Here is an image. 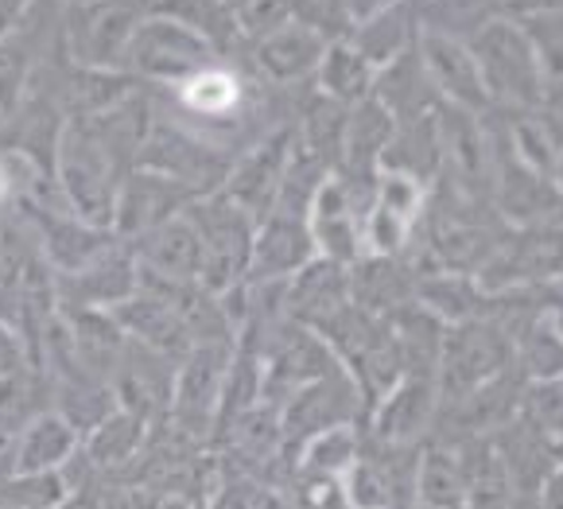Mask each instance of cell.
<instances>
[{
    "instance_id": "18",
    "label": "cell",
    "mask_w": 563,
    "mask_h": 509,
    "mask_svg": "<svg viewBox=\"0 0 563 509\" xmlns=\"http://www.w3.org/2000/svg\"><path fill=\"white\" fill-rule=\"evenodd\" d=\"M191 202L195 199L183 191L179 184L156 176V171H144V167H133V171L121 179V187H117L113 225H109V230H113L121 242H133L144 230H152V225L167 222V218H175L179 210H187Z\"/></svg>"
},
{
    "instance_id": "24",
    "label": "cell",
    "mask_w": 563,
    "mask_h": 509,
    "mask_svg": "<svg viewBox=\"0 0 563 509\" xmlns=\"http://www.w3.org/2000/svg\"><path fill=\"white\" fill-rule=\"evenodd\" d=\"M393 133H397V121L382 101H357L346 109V125H342V148H339V164L346 176L342 179H377V164H382L385 148H389Z\"/></svg>"
},
{
    "instance_id": "8",
    "label": "cell",
    "mask_w": 563,
    "mask_h": 509,
    "mask_svg": "<svg viewBox=\"0 0 563 509\" xmlns=\"http://www.w3.org/2000/svg\"><path fill=\"white\" fill-rule=\"evenodd\" d=\"M412 51H416V59H420L423 78H428L435 101L466 109V113H474V118L486 113L489 93H486V82H482L478 63H474L466 40H455V35H448V32L416 24Z\"/></svg>"
},
{
    "instance_id": "2",
    "label": "cell",
    "mask_w": 563,
    "mask_h": 509,
    "mask_svg": "<svg viewBox=\"0 0 563 509\" xmlns=\"http://www.w3.org/2000/svg\"><path fill=\"white\" fill-rule=\"evenodd\" d=\"M55 187L63 195V210L78 222L109 230L113 225V202L124 171L113 164L101 141L82 125V121H63L55 136Z\"/></svg>"
},
{
    "instance_id": "44",
    "label": "cell",
    "mask_w": 563,
    "mask_h": 509,
    "mask_svg": "<svg viewBox=\"0 0 563 509\" xmlns=\"http://www.w3.org/2000/svg\"><path fill=\"white\" fill-rule=\"evenodd\" d=\"M27 16H32V4H24V0H0V40L24 32Z\"/></svg>"
},
{
    "instance_id": "30",
    "label": "cell",
    "mask_w": 563,
    "mask_h": 509,
    "mask_svg": "<svg viewBox=\"0 0 563 509\" xmlns=\"http://www.w3.org/2000/svg\"><path fill=\"white\" fill-rule=\"evenodd\" d=\"M148 428L152 424H144L141 417L117 409V412H109L98 428H90V432L82 435L78 455H82L93 471H121L144 451V443H148Z\"/></svg>"
},
{
    "instance_id": "21",
    "label": "cell",
    "mask_w": 563,
    "mask_h": 509,
    "mask_svg": "<svg viewBox=\"0 0 563 509\" xmlns=\"http://www.w3.org/2000/svg\"><path fill=\"white\" fill-rule=\"evenodd\" d=\"M136 288H141V268H136L129 245H117L98 265L55 280V300L58 308H75V311H113Z\"/></svg>"
},
{
    "instance_id": "31",
    "label": "cell",
    "mask_w": 563,
    "mask_h": 509,
    "mask_svg": "<svg viewBox=\"0 0 563 509\" xmlns=\"http://www.w3.org/2000/svg\"><path fill=\"white\" fill-rule=\"evenodd\" d=\"M506 152L521 167H529L532 176L548 179L560 187V129H555V113H517V121L509 125Z\"/></svg>"
},
{
    "instance_id": "37",
    "label": "cell",
    "mask_w": 563,
    "mask_h": 509,
    "mask_svg": "<svg viewBox=\"0 0 563 509\" xmlns=\"http://www.w3.org/2000/svg\"><path fill=\"white\" fill-rule=\"evenodd\" d=\"M342 506L346 509H393L397 506V483L369 455H357V463L339 478Z\"/></svg>"
},
{
    "instance_id": "27",
    "label": "cell",
    "mask_w": 563,
    "mask_h": 509,
    "mask_svg": "<svg viewBox=\"0 0 563 509\" xmlns=\"http://www.w3.org/2000/svg\"><path fill=\"white\" fill-rule=\"evenodd\" d=\"M416 303L428 311L431 319H440L443 327L471 323V319H489V296L474 285V276L463 273H428L416 285Z\"/></svg>"
},
{
    "instance_id": "6",
    "label": "cell",
    "mask_w": 563,
    "mask_h": 509,
    "mask_svg": "<svg viewBox=\"0 0 563 509\" xmlns=\"http://www.w3.org/2000/svg\"><path fill=\"white\" fill-rule=\"evenodd\" d=\"M230 164V156H222L214 144L195 136L191 129H175L156 118H152L148 136L141 144V156H136V167L179 184L191 199H210V195L222 191Z\"/></svg>"
},
{
    "instance_id": "46",
    "label": "cell",
    "mask_w": 563,
    "mask_h": 509,
    "mask_svg": "<svg viewBox=\"0 0 563 509\" xmlns=\"http://www.w3.org/2000/svg\"><path fill=\"white\" fill-rule=\"evenodd\" d=\"M12 195V179H9V167H4V159H0V202Z\"/></svg>"
},
{
    "instance_id": "20",
    "label": "cell",
    "mask_w": 563,
    "mask_h": 509,
    "mask_svg": "<svg viewBox=\"0 0 563 509\" xmlns=\"http://www.w3.org/2000/svg\"><path fill=\"white\" fill-rule=\"evenodd\" d=\"M435 136H440L443 167L455 171L463 191H489V167H494V136H486L482 121L466 109L435 106Z\"/></svg>"
},
{
    "instance_id": "14",
    "label": "cell",
    "mask_w": 563,
    "mask_h": 509,
    "mask_svg": "<svg viewBox=\"0 0 563 509\" xmlns=\"http://www.w3.org/2000/svg\"><path fill=\"white\" fill-rule=\"evenodd\" d=\"M109 316H113L117 331L124 334V343L141 346V351H148V354H159V358L175 362V366L191 351V334L183 327L179 311H175L172 300H167L156 285H148V280H141V288L124 303H117Z\"/></svg>"
},
{
    "instance_id": "5",
    "label": "cell",
    "mask_w": 563,
    "mask_h": 509,
    "mask_svg": "<svg viewBox=\"0 0 563 509\" xmlns=\"http://www.w3.org/2000/svg\"><path fill=\"white\" fill-rule=\"evenodd\" d=\"M195 230H199L202 242V273L199 285L210 296H222L230 288L245 285L249 280V257H253V230L257 222L238 210L222 195H210V199H195L187 207Z\"/></svg>"
},
{
    "instance_id": "32",
    "label": "cell",
    "mask_w": 563,
    "mask_h": 509,
    "mask_svg": "<svg viewBox=\"0 0 563 509\" xmlns=\"http://www.w3.org/2000/svg\"><path fill=\"white\" fill-rule=\"evenodd\" d=\"M175 101H179L183 113L191 118H207V121H233V113L245 101L241 90V78L230 75L225 67H207L195 78H187L183 86H175Z\"/></svg>"
},
{
    "instance_id": "7",
    "label": "cell",
    "mask_w": 563,
    "mask_h": 509,
    "mask_svg": "<svg viewBox=\"0 0 563 509\" xmlns=\"http://www.w3.org/2000/svg\"><path fill=\"white\" fill-rule=\"evenodd\" d=\"M238 343H202L191 346L187 358L175 366V381H172V417L183 428V435H202L214 432L218 420V401H222V385L230 374V362Z\"/></svg>"
},
{
    "instance_id": "33",
    "label": "cell",
    "mask_w": 563,
    "mask_h": 509,
    "mask_svg": "<svg viewBox=\"0 0 563 509\" xmlns=\"http://www.w3.org/2000/svg\"><path fill=\"white\" fill-rule=\"evenodd\" d=\"M373 78H377V70H373L350 43H331V47L323 51V63H319V70H316L319 93L342 109L373 98Z\"/></svg>"
},
{
    "instance_id": "1",
    "label": "cell",
    "mask_w": 563,
    "mask_h": 509,
    "mask_svg": "<svg viewBox=\"0 0 563 509\" xmlns=\"http://www.w3.org/2000/svg\"><path fill=\"white\" fill-rule=\"evenodd\" d=\"M466 47H471L474 63H478L489 106H514L521 113H540L555 98L529 40H525V32L514 20L489 12L478 24V32L466 40Z\"/></svg>"
},
{
    "instance_id": "34",
    "label": "cell",
    "mask_w": 563,
    "mask_h": 509,
    "mask_svg": "<svg viewBox=\"0 0 563 509\" xmlns=\"http://www.w3.org/2000/svg\"><path fill=\"white\" fill-rule=\"evenodd\" d=\"M357 455H362V440H357L354 424H339L299 443V471L307 478H331V483H339L357 463Z\"/></svg>"
},
{
    "instance_id": "39",
    "label": "cell",
    "mask_w": 563,
    "mask_h": 509,
    "mask_svg": "<svg viewBox=\"0 0 563 509\" xmlns=\"http://www.w3.org/2000/svg\"><path fill=\"white\" fill-rule=\"evenodd\" d=\"M32 43L24 32L0 40V113H12L20 106L27 90V78H32Z\"/></svg>"
},
{
    "instance_id": "48",
    "label": "cell",
    "mask_w": 563,
    "mask_h": 509,
    "mask_svg": "<svg viewBox=\"0 0 563 509\" xmlns=\"http://www.w3.org/2000/svg\"><path fill=\"white\" fill-rule=\"evenodd\" d=\"M416 509H423V506H416Z\"/></svg>"
},
{
    "instance_id": "15",
    "label": "cell",
    "mask_w": 563,
    "mask_h": 509,
    "mask_svg": "<svg viewBox=\"0 0 563 509\" xmlns=\"http://www.w3.org/2000/svg\"><path fill=\"white\" fill-rule=\"evenodd\" d=\"M357 409H362V392H357L354 377L346 369H334L331 377L323 381L307 385L299 389L296 397L276 409L280 417V435L284 440H311V435L327 432V428H339V424H354Z\"/></svg>"
},
{
    "instance_id": "26",
    "label": "cell",
    "mask_w": 563,
    "mask_h": 509,
    "mask_svg": "<svg viewBox=\"0 0 563 509\" xmlns=\"http://www.w3.org/2000/svg\"><path fill=\"white\" fill-rule=\"evenodd\" d=\"M377 171L405 176L420 187H428V179L440 176L443 159H440V136H435V109L423 113V118L397 121V133H393V141H389V148H385Z\"/></svg>"
},
{
    "instance_id": "36",
    "label": "cell",
    "mask_w": 563,
    "mask_h": 509,
    "mask_svg": "<svg viewBox=\"0 0 563 509\" xmlns=\"http://www.w3.org/2000/svg\"><path fill=\"white\" fill-rule=\"evenodd\" d=\"M560 377L548 381H521V401H517V424L529 435H537L548 447H560V424H563V401H560Z\"/></svg>"
},
{
    "instance_id": "29",
    "label": "cell",
    "mask_w": 563,
    "mask_h": 509,
    "mask_svg": "<svg viewBox=\"0 0 563 509\" xmlns=\"http://www.w3.org/2000/svg\"><path fill=\"white\" fill-rule=\"evenodd\" d=\"M514 362H525V377L529 381H548V377H560L563 362V339H560V303H548L537 308L532 316L521 319L514 334Z\"/></svg>"
},
{
    "instance_id": "3",
    "label": "cell",
    "mask_w": 563,
    "mask_h": 509,
    "mask_svg": "<svg viewBox=\"0 0 563 509\" xmlns=\"http://www.w3.org/2000/svg\"><path fill=\"white\" fill-rule=\"evenodd\" d=\"M214 43L199 27L187 24L175 9H148V16L141 20V27L129 40L121 70L129 78H148V82L175 90L199 70L214 67Z\"/></svg>"
},
{
    "instance_id": "28",
    "label": "cell",
    "mask_w": 563,
    "mask_h": 509,
    "mask_svg": "<svg viewBox=\"0 0 563 509\" xmlns=\"http://www.w3.org/2000/svg\"><path fill=\"white\" fill-rule=\"evenodd\" d=\"M412 43H416L412 9H408V4H389V0H382V9L373 12L362 27H354V35H350V47H354L373 70L397 63L405 51H412Z\"/></svg>"
},
{
    "instance_id": "4",
    "label": "cell",
    "mask_w": 563,
    "mask_h": 509,
    "mask_svg": "<svg viewBox=\"0 0 563 509\" xmlns=\"http://www.w3.org/2000/svg\"><path fill=\"white\" fill-rule=\"evenodd\" d=\"M509 366H514V343H509L506 327L494 323V319H471V323L443 331L431 381L440 392V405H455L466 392L509 374Z\"/></svg>"
},
{
    "instance_id": "25",
    "label": "cell",
    "mask_w": 563,
    "mask_h": 509,
    "mask_svg": "<svg viewBox=\"0 0 563 509\" xmlns=\"http://www.w3.org/2000/svg\"><path fill=\"white\" fill-rule=\"evenodd\" d=\"M459 478H463V509H514V483L494 440H463L455 451Z\"/></svg>"
},
{
    "instance_id": "35",
    "label": "cell",
    "mask_w": 563,
    "mask_h": 509,
    "mask_svg": "<svg viewBox=\"0 0 563 509\" xmlns=\"http://www.w3.org/2000/svg\"><path fill=\"white\" fill-rule=\"evenodd\" d=\"M416 506L423 509H463V478L451 447H428L412 471Z\"/></svg>"
},
{
    "instance_id": "43",
    "label": "cell",
    "mask_w": 563,
    "mask_h": 509,
    "mask_svg": "<svg viewBox=\"0 0 563 509\" xmlns=\"http://www.w3.org/2000/svg\"><path fill=\"white\" fill-rule=\"evenodd\" d=\"M156 506H159V498H152L141 486H117V490H109L93 509H156Z\"/></svg>"
},
{
    "instance_id": "40",
    "label": "cell",
    "mask_w": 563,
    "mask_h": 509,
    "mask_svg": "<svg viewBox=\"0 0 563 509\" xmlns=\"http://www.w3.org/2000/svg\"><path fill=\"white\" fill-rule=\"evenodd\" d=\"M291 20L303 24L311 35L331 47V43H350V16H346V0H307V4H291Z\"/></svg>"
},
{
    "instance_id": "16",
    "label": "cell",
    "mask_w": 563,
    "mask_h": 509,
    "mask_svg": "<svg viewBox=\"0 0 563 509\" xmlns=\"http://www.w3.org/2000/svg\"><path fill=\"white\" fill-rule=\"evenodd\" d=\"M78 443L82 440L67 420L55 409H43L9 435V447L0 455V475H67Z\"/></svg>"
},
{
    "instance_id": "10",
    "label": "cell",
    "mask_w": 563,
    "mask_h": 509,
    "mask_svg": "<svg viewBox=\"0 0 563 509\" xmlns=\"http://www.w3.org/2000/svg\"><path fill=\"white\" fill-rule=\"evenodd\" d=\"M291 148H296V129H276L265 141H257L249 152H241L230 164V176L222 184V199H230L238 210H245L253 222H265L276 207L284 171H288Z\"/></svg>"
},
{
    "instance_id": "45",
    "label": "cell",
    "mask_w": 563,
    "mask_h": 509,
    "mask_svg": "<svg viewBox=\"0 0 563 509\" xmlns=\"http://www.w3.org/2000/svg\"><path fill=\"white\" fill-rule=\"evenodd\" d=\"M156 509H202L195 498H187V494H167V498H159Z\"/></svg>"
},
{
    "instance_id": "38",
    "label": "cell",
    "mask_w": 563,
    "mask_h": 509,
    "mask_svg": "<svg viewBox=\"0 0 563 509\" xmlns=\"http://www.w3.org/2000/svg\"><path fill=\"white\" fill-rule=\"evenodd\" d=\"M67 498V475H0V509H58Z\"/></svg>"
},
{
    "instance_id": "13",
    "label": "cell",
    "mask_w": 563,
    "mask_h": 509,
    "mask_svg": "<svg viewBox=\"0 0 563 509\" xmlns=\"http://www.w3.org/2000/svg\"><path fill=\"white\" fill-rule=\"evenodd\" d=\"M129 253H133L144 280H156V285H199L202 242L187 210H179L175 218L133 237Z\"/></svg>"
},
{
    "instance_id": "19",
    "label": "cell",
    "mask_w": 563,
    "mask_h": 509,
    "mask_svg": "<svg viewBox=\"0 0 563 509\" xmlns=\"http://www.w3.org/2000/svg\"><path fill=\"white\" fill-rule=\"evenodd\" d=\"M346 273L350 268L331 265L323 257L303 265L291 280H284V319L311 334H323L350 303Z\"/></svg>"
},
{
    "instance_id": "42",
    "label": "cell",
    "mask_w": 563,
    "mask_h": 509,
    "mask_svg": "<svg viewBox=\"0 0 563 509\" xmlns=\"http://www.w3.org/2000/svg\"><path fill=\"white\" fill-rule=\"evenodd\" d=\"M20 369H27V346H24V339L0 319V377L20 374Z\"/></svg>"
},
{
    "instance_id": "47",
    "label": "cell",
    "mask_w": 563,
    "mask_h": 509,
    "mask_svg": "<svg viewBox=\"0 0 563 509\" xmlns=\"http://www.w3.org/2000/svg\"><path fill=\"white\" fill-rule=\"evenodd\" d=\"M58 509H93V506H86V501H78V498H67Z\"/></svg>"
},
{
    "instance_id": "17",
    "label": "cell",
    "mask_w": 563,
    "mask_h": 509,
    "mask_svg": "<svg viewBox=\"0 0 563 509\" xmlns=\"http://www.w3.org/2000/svg\"><path fill=\"white\" fill-rule=\"evenodd\" d=\"M435 412H440V392L435 381L420 374H405L382 401H373L369 428L373 440L382 447H412L420 435H428V428L435 424Z\"/></svg>"
},
{
    "instance_id": "9",
    "label": "cell",
    "mask_w": 563,
    "mask_h": 509,
    "mask_svg": "<svg viewBox=\"0 0 563 509\" xmlns=\"http://www.w3.org/2000/svg\"><path fill=\"white\" fill-rule=\"evenodd\" d=\"M144 16V4H70L67 51L78 70H121L129 40Z\"/></svg>"
},
{
    "instance_id": "11",
    "label": "cell",
    "mask_w": 563,
    "mask_h": 509,
    "mask_svg": "<svg viewBox=\"0 0 563 509\" xmlns=\"http://www.w3.org/2000/svg\"><path fill=\"white\" fill-rule=\"evenodd\" d=\"M362 218L365 207L357 202V187L350 179L327 176L319 191L307 202L303 225L316 245V257L331 265H357L362 261Z\"/></svg>"
},
{
    "instance_id": "23",
    "label": "cell",
    "mask_w": 563,
    "mask_h": 509,
    "mask_svg": "<svg viewBox=\"0 0 563 509\" xmlns=\"http://www.w3.org/2000/svg\"><path fill=\"white\" fill-rule=\"evenodd\" d=\"M327 43L319 35H311L303 24L288 16V24H280L276 32H268L265 40L253 43V67L265 82L273 86H296L303 78H316L319 63H323Z\"/></svg>"
},
{
    "instance_id": "22",
    "label": "cell",
    "mask_w": 563,
    "mask_h": 509,
    "mask_svg": "<svg viewBox=\"0 0 563 509\" xmlns=\"http://www.w3.org/2000/svg\"><path fill=\"white\" fill-rule=\"evenodd\" d=\"M316 261V245L307 234L303 218L268 214L253 230V257H249V280H291L303 265Z\"/></svg>"
},
{
    "instance_id": "41",
    "label": "cell",
    "mask_w": 563,
    "mask_h": 509,
    "mask_svg": "<svg viewBox=\"0 0 563 509\" xmlns=\"http://www.w3.org/2000/svg\"><path fill=\"white\" fill-rule=\"evenodd\" d=\"M288 16L291 4H257V0H249V4H233V32L257 43L280 24H288Z\"/></svg>"
},
{
    "instance_id": "12",
    "label": "cell",
    "mask_w": 563,
    "mask_h": 509,
    "mask_svg": "<svg viewBox=\"0 0 563 509\" xmlns=\"http://www.w3.org/2000/svg\"><path fill=\"white\" fill-rule=\"evenodd\" d=\"M27 210H32V222H35V250L47 261L55 280L98 265L106 253H113L121 245V237L113 230L86 225L75 214H67V210H51V207H27Z\"/></svg>"
}]
</instances>
